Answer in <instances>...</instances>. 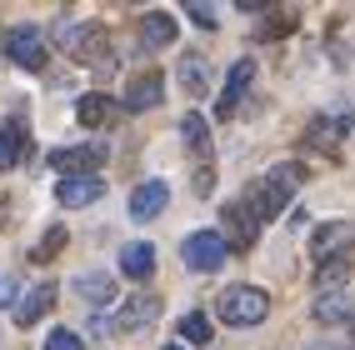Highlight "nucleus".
Listing matches in <instances>:
<instances>
[{
  "mask_svg": "<svg viewBox=\"0 0 355 350\" xmlns=\"http://www.w3.org/2000/svg\"><path fill=\"white\" fill-rule=\"evenodd\" d=\"M305 180V166H275L266 180H255L250 191H245V205H250V216L255 220H270L280 216V210L291 205V191Z\"/></svg>",
  "mask_w": 355,
  "mask_h": 350,
  "instance_id": "f257e3e1",
  "label": "nucleus"
},
{
  "mask_svg": "<svg viewBox=\"0 0 355 350\" xmlns=\"http://www.w3.org/2000/svg\"><path fill=\"white\" fill-rule=\"evenodd\" d=\"M216 310H220L225 325H235V331H250V325H260V320L270 315V295L255 290V286H235V290H220Z\"/></svg>",
  "mask_w": 355,
  "mask_h": 350,
  "instance_id": "f03ea898",
  "label": "nucleus"
},
{
  "mask_svg": "<svg viewBox=\"0 0 355 350\" xmlns=\"http://www.w3.org/2000/svg\"><path fill=\"white\" fill-rule=\"evenodd\" d=\"M225 236H216V230H196V236H185V245H180V255H185V265L191 270H220L225 265Z\"/></svg>",
  "mask_w": 355,
  "mask_h": 350,
  "instance_id": "7ed1b4c3",
  "label": "nucleus"
},
{
  "mask_svg": "<svg viewBox=\"0 0 355 350\" xmlns=\"http://www.w3.org/2000/svg\"><path fill=\"white\" fill-rule=\"evenodd\" d=\"M6 55H10L15 65H26V70H40V65H45V40H40V30H35V26H15V30L6 35Z\"/></svg>",
  "mask_w": 355,
  "mask_h": 350,
  "instance_id": "20e7f679",
  "label": "nucleus"
},
{
  "mask_svg": "<svg viewBox=\"0 0 355 350\" xmlns=\"http://www.w3.org/2000/svg\"><path fill=\"white\" fill-rule=\"evenodd\" d=\"M65 51L76 55V60H96V65H110V51H105V30H101V26H90V20L70 30Z\"/></svg>",
  "mask_w": 355,
  "mask_h": 350,
  "instance_id": "39448f33",
  "label": "nucleus"
},
{
  "mask_svg": "<svg viewBox=\"0 0 355 350\" xmlns=\"http://www.w3.org/2000/svg\"><path fill=\"white\" fill-rule=\"evenodd\" d=\"M250 80H255V60H235V65H230V76H225V90H220V100H216V115H235V105L245 100Z\"/></svg>",
  "mask_w": 355,
  "mask_h": 350,
  "instance_id": "423d86ee",
  "label": "nucleus"
},
{
  "mask_svg": "<svg viewBox=\"0 0 355 350\" xmlns=\"http://www.w3.org/2000/svg\"><path fill=\"white\" fill-rule=\"evenodd\" d=\"M101 195H105L101 175H65V180L55 185V200H60V205H70V210H76V205H96Z\"/></svg>",
  "mask_w": 355,
  "mask_h": 350,
  "instance_id": "0eeeda50",
  "label": "nucleus"
},
{
  "mask_svg": "<svg viewBox=\"0 0 355 350\" xmlns=\"http://www.w3.org/2000/svg\"><path fill=\"white\" fill-rule=\"evenodd\" d=\"M255 225H260V220L250 216V205H245V200L225 205V236H230L225 245H235V250H250V245H255Z\"/></svg>",
  "mask_w": 355,
  "mask_h": 350,
  "instance_id": "6e6552de",
  "label": "nucleus"
},
{
  "mask_svg": "<svg viewBox=\"0 0 355 350\" xmlns=\"http://www.w3.org/2000/svg\"><path fill=\"white\" fill-rule=\"evenodd\" d=\"M355 240V225H345V220H336V225H320L315 230V240H311V250H315V261L325 265V261H340V250Z\"/></svg>",
  "mask_w": 355,
  "mask_h": 350,
  "instance_id": "1a4fd4ad",
  "label": "nucleus"
},
{
  "mask_svg": "<svg viewBox=\"0 0 355 350\" xmlns=\"http://www.w3.org/2000/svg\"><path fill=\"white\" fill-rule=\"evenodd\" d=\"M165 200H171V185L165 180H146V185H135V195H130V216L135 220H155Z\"/></svg>",
  "mask_w": 355,
  "mask_h": 350,
  "instance_id": "9d476101",
  "label": "nucleus"
},
{
  "mask_svg": "<svg viewBox=\"0 0 355 350\" xmlns=\"http://www.w3.org/2000/svg\"><path fill=\"white\" fill-rule=\"evenodd\" d=\"M171 40H175V20L165 15V10L140 15V51H165Z\"/></svg>",
  "mask_w": 355,
  "mask_h": 350,
  "instance_id": "9b49d317",
  "label": "nucleus"
},
{
  "mask_svg": "<svg viewBox=\"0 0 355 350\" xmlns=\"http://www.w3.org/2000/svg\"><path fill=\"white\" fill-rule=\"evenodd\" d=\"M51 306H55V286H51V280H40V286L15 306V325H35V320H45V315H51Z\"/></svg>",
  "mask_w": 355,
  "mask_h": 350,
  "instance_id": "f8f14e48",
  "label": "nucleus"
},
{
  "mask_svg": "<svg viewBox=\"0 0 355 350\" xmlns=\"http://www.w3.org/2000/svg\"><path fill=\"white\" fill-rule=\"evenodd\" d=\"M101 160H105L101 146H80V150H55V155H51V166H55L60 180H65V175H85L90 166H101Z\"/></svg>",
  "mask_w": 355,
  "mask_h": 350,
  "instance_id": "ddd939ff",
  "label": "nucleus"
},
{
  "mask_svg": "<svg viewBox=\"0 0 355 350\" xmlns=\"http://www.w3.org/2000/svg\"><path fill=\"white\" fill-rule=\"evenodd\" d=\"M121 270H125L130 280H146V275L155 270V245H150V240H130V245L121 250Z\"/></svg>",
  "mask_w": 355,
  "mask_h": 350,
  "instance_id": "4468645a",
  "label": "nucleus"
},
{
  "mask_svg": "<svg viewBox=\"0 0 355 350\" xmlns=\"http://www.w3.org/2000/svg\"><path fill=\"white\" fill-rule=\"evenodd\" d=\"M345 130H350V121H345V115H320V121H311L305 140H311V146H320V150H336Z\"/></svg>",
  "mask_w": 355,
  "mask_h": 350,
  "instance_id": "2eb2a0df",
  "label": "nucleus"
},
{
  "mask_svg": "<svg viewBox=\"0 0 355 350\" xmlns=\"http://www.w3.org/2000/svg\"><path fill=\"white\" fill-rule=\"evenodd\" d=\"M26 146H31V140H26V125H20V121L0 125V170H10L15 160H26Z\"/></svg>",
  "mask_w": 355,
  "mask_h": 350,
  "instance_id": "dca6fc26",
  "label": "nucleus"
},
{
  "mask_svg": "<svg viewBox=\"0 0 355 350\" xmlns=\"http://www.w3.org/2000/svg\"><path fill=\"white\" fill-rule=\"evenodd\" d=\"M160 100H165L160 76H140V80H130V90H125V110H150V105H160Z\"/></svg>",
  "mask_w": 355,
  "mask_h": 350,
  "instance_id": "f3484780",
  "label": "nucleus"
},
{
  "mask_svg": "<svg viewBox=\"0 0 355 350\" xmlns=\"http://www.w3.org/2000/svg\"><path fill=\"white\" fill-rule=\"evenodd\" d=\"M76 121L90 125V130H96V125H110V121H115V100H110V96H80V100H76Z\"/></svg>",
  "mask_w": 355,
  "mask_h": 350,
  "instance_id": "a211bd4d",
  "label": "nucleus"
},
{
  "mask_svg": "<svg viewBox=\"0 0 355 350\" xmlns=\"http://www.w3.org/2000/svg\"><path fill=\"white\" fill-rule=\"evenodd\" d=\"M175 76H180V85L191 90V96H205V90H210V60L205 55H180Z\"/></svg>",
  "mask_w": 355,
  "mask_h": 350,
  "instance_id": "6ab92c4d",
  "label": "nucleus"
},
{
  "mask_svg": "<svg viewBox=\"0 0 355 350\" xmlns=\"http://www.w3.org/2000/svg\"><path fill=\"white\" fill-rule=\"evenodd\" d=\"M180 135L191 140V150L200 155V166L210 170V125H205V115H196V110H191V115L180 121Z\"/></svg>",
  "mask_w": 355,
  "mask_h": 350,
  "instance_id": "aec40b11",
  "label": "nucleus"
},
{
  "mask_svg": "<svg viewBox=\"0 0 355 350\" xmlns=\"http://www.w3.org/2000/svg\"><path fill=\"white\" fill-rule=\"evenodd\" d=\"M76 290H80L85 300H96V306H105V300L115 295V280H110V275H101V270H90V275H80V280H76Z\"/></svg>",
  "mask_w": 355,
  "mask_h": 350,
  "instance_id": "412c9836",
  "label": "nucleus"
},
{
  "mask_svg": "<svg viewBox=\"0 0 355 350\" xmlns=\"http://www.w3.org/2000/svg\"><path fill=\"white\" fill-rule=\"evenodd\" d=\"M150 315H155V300H150V295H140V300H130V306L121 310V325H115V331H125V335H130V331H140V325H146Z\"/></svg>",
  "mask_w": 355,
  "mask_h": 350,
  "instance_id": "4be33fe9",
  "label": "nucleus"
},
{
  "mask_svg": "<svg viewBox=\"0 0 355 350\" xmlns=\"http://www.w3.org/2000/svg\"><path fill=\"white\" fill-rule=\"evenodd\" d=\"M65 240H70L65 230H60V225H51V230H45V240H40V245L31 250V261H35V265H45V261H55V255L65 250Z\"/></svg>",
  "mask_w": 355,
  "mask_h": 350,
  "instance_id": "5701e85b",
  "label": "nucleus"
},
{
  "mask_svg": "<svg viewBox=\"0 0 355 350\" xmlns=\"http://www.w3.org/2000/svg\"><path fill=\"white\" fill-rule=\"evenodd\" d=\"M180 335L191 340V345H205V340H210V320H205L200 310H191V315L180 320Z\"/></svg>",
  "mask_w": 355,
  "mask_h": 350,
  "instance_id": "b1692460",
  "label": "nucleus"
},
{
  "mask_svg": "<svg viewBox=\"0 0 355 350\" xmlns=\"http://www.w3.org/2000/svg\"><path fill=\"white\" fill-rule=\"evenodd\" d=\"M345 270H350V261H345V255H340V261H325L315 280H320V286H325V290H336V286H340V280H345Z\"/></svg>",
  "mask_w": 355,
  "mask_h": 350,
  "instance_id": "393cba45",
  "label": "nucleus"
},
{
  "mask_svg": "<svg viewBox=\"0 0 355 350\" xmlns=\"http://www.w3.org/2000/svg\"><path fill=\"white\" fill-rule=\"evenodd\" d=\"M45 350H85V340H80L76 331H65V325H60V331L45 335Z\"/></svg>",
  "mask_w": 355,
  "mask_h": 350,
  "instance_id": "a878e982",
  "label": "nucleus"
},
{
  "mask_svg": "<svg viewBox=\"0 0 355 350\" xmlns=\"http://www.w3.org/2000/svg\"><path fill=\"white\" fill-rule=\"evenodd\" d=\"M350 315V306L340 295H330V300H315V320H345Z\"/></svg>",
  "mask_w": 355,
  "mask_h": 350,
  "instance_id": "bb28decb",
  "label": "nucleus"
},
{
  "mask_svg": "<svg viewBox=\"0 0 355 350\" xmlns=\"http://www.w3.org/2000/svg\"><path fill=\"white\" fill-rule=\"evenodd\" d=\"M191 20H196V26H216V10H210V6H196V0H191Z\"/></svg>",
  "mask_w": 355,
  "mask_h": 350,
  "instance_id": "cd10ccee",
  "label": "nucleus"
},
{
  "mask_svg": "<svg viewBox=\"0 0 355 350\" xmlns=\"http://www.w3.org/2000/svg\"><path fill=\"white\" fill-rule=\"evenodd\" d=\"M10 300H15V286H10L6 275H0V306H10Z\"/></svg>",
  "mask_w": 355,
  "mask_h": 350,
  "instance_id": "c85d7f7f",
  "label": "nucleus"
},
{
  "mask_svg": "<svg viewBox=\"0 0 355 350\" xmlns=\"http://www.w3.org/2000/svg\"><path fill=\"white\" fill-rule=\"evenodd\" d=\"M311 350H336V345H311Z\"/></svg>",
  "mask_w": 355,
  "mask_h": 350,
  "instance_id": "c756f323",
  "label": "nucleus"
},
{
  "mask_svg": "<svg viewBox=\"0 0 355 350\" xmlns=\"http://www.w3.org/2000/svg\"><path fill=\"white\" fill-rule=\"evenodd\" d=\"M165 350H185V345H165Z\"/></svg>",
  "mask_w": 355,
  "mask_h": 350,
  "instance_id": "7c9ffc66",
  "label": "nucleus"
}]
</instances>
